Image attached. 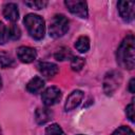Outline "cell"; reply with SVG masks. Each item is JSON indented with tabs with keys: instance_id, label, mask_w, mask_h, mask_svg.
Listing matches in <instances>:
<instances>
[{
	"instance_id": "obj_1",
	"label": "cell",
	"mask_w": 135,
	"mask_h": 135,
	"mask_svg": "<svg viewBox=\"0 0 135 135\" xmlns=\"http://www.w3.org/2000/svg\"><path fill=\"white\" fill-rule=\"evenodd\" d=\"M134 36H127L119 44L116 53V58L118 64L128 70H132L135 65V46H134Z\"/></svg>"
},
{
	"instance_id": "obj_2",
	"label": "cell",
	"mask_w": 135,
	"mask_h": 135,
	"mask_svg": "<svg viewBox=\"0 0 135 135\" xmlns=\"http://www.w3.org/2000/svg\"><path fill=\"white\" fill-rule=\"evenodd\" d=\"M23 22L26 26V30L30 36L36 40H40L44 37L45 34V22L39 15L36 14H27Z\"/></svg>"
},
{
	"instance_id": "obj_3",
	"label": "cell",
	"mask_w": 135,
	"mask_h": 135,
	"mask_svg": "<svg viewBox=\"0 0 135 135\" xmlns=\"http://www.w3.org/2000/svg\"><path fill=\"white\" fill-rule=\"evenodd\" d=\"M69 24L70 21L64 15L62 14L55 15L50 21V26H49L50 36L53 38L62 37L69 31Z\"/></svg>"
},
{
	"instance_id": "obj_4",
	"label": "cell",
	"mask_w": 135,
	"mask_h": 135,
	"mask_svg": "<svg viewBox=\"0 0 135 135\" xmlns=\"http://www.w3.org/2000/svg\"><path fill=\"white\" fill-rule=\"evenodd\" d=\"M121 74L116 71L108 73L103 79V90L107 95H112L121 83Z\"/></svg>"
},
{
	"instance_id": "obj_5",
	"label": "cell",
	"mask_w": 135,
	"mask_h": 135,
	"mask_svg": "<svg viewBox=\"0 0 135 135\" xmlns=\"http://www.w3.org/2000/svg\"><path fill=\"white\" fill-rule=\"evenodd\" d=\"M64 4L73 15H76L80 18H88V4H86V2L66 0V1H64Z\"/></svg>"
},
{
	"instance_id": "obj_6",
	"label": "cell",
	"mask_w": 135,
	"mask_h": 135,
	"mask_svg": "<svg viewBox=\"0 0 135 135\" xmlns=\"http://www.w3.org/2000/svg\"><path fill=\"white\" fill-rule=\"evenodd\" d=\"M60 98H61V91L57 86H50L45 89L41 95L42 102L46 107L54 105L60 100Z\"/></svg>"
},
{
	"instance_id": "obj_7",
	"label": "cell",
	"mask_w": 135,
	"mask_h": 135,
	"mask_svg": "<svg viewBox=\"0 0 135 135\" xmlns=\"http://www.w3.org/2000/svg\"><path fill=\"white\" fill-rule=\"evenodd\" d=\"M134 6L135 3L133 1H119L118 2V12L120 17L127 21L130 22L134 19Z\"/></svg>"
},
{
	"instance_id": "obj_8",
	"label": "cell",
	"mask_w": 135,
	"mask_h": 135,
	"mask_svg": "<svg viewBox=\"0 0 135 135\" xmlns=\"http://www.w3.org/2000/svg\"><path fill=\"white\" fill-rule=\"evenodd\" d=\"M83 92L81 90H75L73 91L66 98V101L64 103V110L68 112V111H73L75 110L82 101L83 99Z\"/></svg>"
},
{
	"instance_id": "obj_9",
	"label": "cell",
	"mask_w": 135,
	"mask_h": 135,
	"mask_svg": "<svg viewBox=\"0 0 135 135\" xmlns=\"http://www.w3.org/2000/svg\"><path fill=\"white\" fill-rule=\"evenodd\" d=\"M17 56L18 59L23 62V63H31L33 62L36 57H37V53L36 50L30 46H20L17 50Z\"/></svg>"
},
{
	"instance_id": "obj_10",
	"label": "cell",
	"mask_w": 135,
	"mask_h": 135,
	"mask_svg": "<svg viewBox=\"0 0 135 135\" xmlns=\"http://www.w3.org/2000/svg\"><path fill=\"white\" fill-rule=\"evenodd\" d=\"M38 70L40 72V74L46 78H52L54 76L57 75L59 69H58V65L53 63V62H46V61H43V62H39L38 64Z\"/></svg>"
},
{
	"instance_id": "obj_11",
	"label": "cell",
	"mask_w": 135,
	"mask_h": 135,
	"mask_svg": "<svg viewBox=\"0 0 135 135\" xmlns=\"http://www.w3.org/2000/svg\"><path fill=\"white\" fill-rule=\"evenodd\" d=\"M53 117V112L49 108H38L35 112V120L38 124H44Z\"/></svg>"
},
{
	"instance_id": "obj_12",
	"label": "cell",
	"mask_w": 135,
	"mask_h": 135,
	"mask_svg": "<svg viewBox=\"0 0 135 135\" xmlns=\"http://www.w3.org/2000/svg\"><path fill=\"white\" fill-rule=\"evenodd\" d=\"M3 16L12 22H15L19 19L18 6L15 3H6L3 7Z\"/></svg>"
},
{
	"instance_id": "obj_13",
	"label": "cell",
	"mask_w": 135,
	"mask_h": 135,
	"mask_svg": "<svg viewBox=\"0 0 135 135\" xmlns=\"http://www.w3.org/2000/svg\"><path fill=\"white\" fill-rule=\"evenodd\" d=\"M43 86H44V81L42 80V78L34 77L27 82L26 90H27V92H30L32 94H37L43 89Z\"/></svg>"
},
{
	"instance_id": "obj_14",
	"label": "cell",
	"mask_w": 135,
	"mask_h": 135,
	"mask_svg": "<svg viewBox=\"0 0 135 135\" xmlns=\"http://www.w3.org/2000/svg\"><path fill=\"white\" fill-rule=\"evenodd\" d=\"M75 47L80 53H86L90 50V39L86 36H80L75 41Z\"/></svg>"
},
{
	"instance_id": "obj_15",
	"label": "cell",
	"mask_w": 135,
	"mask_h": 135,
	"mask_svg": "<svg viewBox=\"0 0 135 135\" xmlns=\"http://www.w3.org/2000/svg\"><path fill=\"white\" fill-rule=\"evenodd\" d=\"M14 64V59L12 56L3 51H0V66L1 68H11Z\"/></svg>"
},
{
	"instance_id": "obj_16",
	"label": "cell",
	"mask_w": 135,
	"mask_h": 135,
	"mask_svg": "<svg viewBox=\"0 0 135 135\" xmlns=\"http://www.w3.org/2000/svg\"><path fill=\"white\" fill-rule=\"evenodd\" d=\"M7 35H8V39L17 40V39H19L20 36H21V31H20V28H19L18 25L12 24V25L7 28Z\"/></svg>"
},
{
	"instance_id": "obj_17",
	"label": "cell",
	"mask_w": 135,
	"mask_h": 135,
	"mask_svg": "<svg viewBox=\"0 0 135 135\" xmlns=\"http://www.w3.org/2000/svg\"><path fill=\"white\" fill-rule=\"evenodd\" d=\"M45 135H64V133L58 123H52L45 129Z\"/></svg>"
},
{
	"instance_id": "obj_18",
	"label": "cell",
	"mask_w": 135,
	"mask_h": 135,
	"mask_svg": "<svg viewBox=\"0 0 135 135\" xmlns=\"http://www.w3.org/2000/svg\"><path fill=\"white\" fill-rule=\"evenodd\" d=\"M84 59L81 58V57H72V60H71V68L73 71H80L83 66H84Z\"/></svg>"
},
{
	"instance_id": "obj_19",
	"label": "cell",
	"mask_w": 135,
	"mask_h": 135,
	"mask_svg": "<svg viewBox=\"0 0 135 135\" xmlns=\"http://www.w3.org/2000/svg\"><path fill=\"white\" fill-rule=\"evenodd\" d=\"M26 6L33 8V9H42L47 5V1H25L24 2Z\"/></svg>"
},
{
	"instance_id": "obj_20",
	"label": "cell",
	"mask_w": 135,
	"mask_h": 135,
	"mask_svg": "<svg viewBox=\"0 0 135 135\" xmlns=\"http://www.w3.org/2000/svg\"><path fill=\"white\" fill-rule=\"evenodd\" d=\"M112 135H134V132L131 128L122 126V127H119L118 129H116L112 133Z\"/></svg>"
},
{
	"instance_id": "obj_21",
	"label": "cell",
	"mask_w": 135,
	"mask_h": 135,
	"mask_svg": "<svg viewBox=\"0 0 135 135\" xmlns=\"http://www.w3.org/2000/svg\"><path fill=\"white\" fill-rule=\"evenodd\" d=\"M7 40H8L7 27L4 25L3 22L0 21V44H4Z\"/></svg>"
},
{
	"instance_id": "obj_22",
	"label": "cell",
	"mask_w": 135,
	"mask_h": 135,
	"mask_svg": "<svg viewBox=\"0 0 135 135\" xmlns=\"http://www.w3.org/2000/svg\"><path fill=\"white\" fill-rule=\"evenodd\" d=\"M68 56H71V53H70V50L69 49L60 50V51H58L55 54V58L57 60H64V59H66Z\"/></svg>"
},
{
	"instance_id": "obj_23",
	"label": "cell",
	"mask_w": 135,
	"mask_h": 135,
	"mask_svg": "<svg viewBox=\"0 0 135 135\" xmlns=\"http://www.w3.org/2000/svg\"><path fill=\"white\" fill-rule=\"evenodd\" d=\"M126 114H127V117L130 119V121L134 122V103L133 102H131L126 108Z\"/></svg>"
},
{
	"instance_id": "obj_24",
	"label": "cell",
	"mask_w": 135,
	"mask_h": 135,
	"mask_svg": "<svg viewBox=\"0 0 135 135\" xmlns=\"http://www.w3.org/2000/svg\"><path fill=\"white\" fill-rule=\"evenodd\" d=\"M134 86H135V79L132 78V79L130 80V82H129V88H128L129 91H130V93H132V94L135 92V88H134Z\"/></svg>"
},
{
	"instance_id": "obj_25",
	"label": "cell",
	"mask_w": 135,
	"mask_h": 135,
	"mask_svg": "<svg viewBox=\"0 0 135 135\" xmlns=\"http://www.w3.org/2000/svg\"><path fill=\"white\" fill-rule=\"evenodd\" d=\"M2 88V80H1V77H0V89Z\"/></svg>"
},
{
	"instance_id": "obj_26",
	"label": "cell",
	"mask_w": 135,
	"mask_h": 135,
	"mask_svg": "<svg viewBox=\"0 0 135 135\" xmlns=\"http://www.w3.org/2000/svg\"><path fill=\"white\" fill-rule=\"evenodd\" d=\"M79 135H82V134H79Z\"/></svg>"
}]
</instances>
